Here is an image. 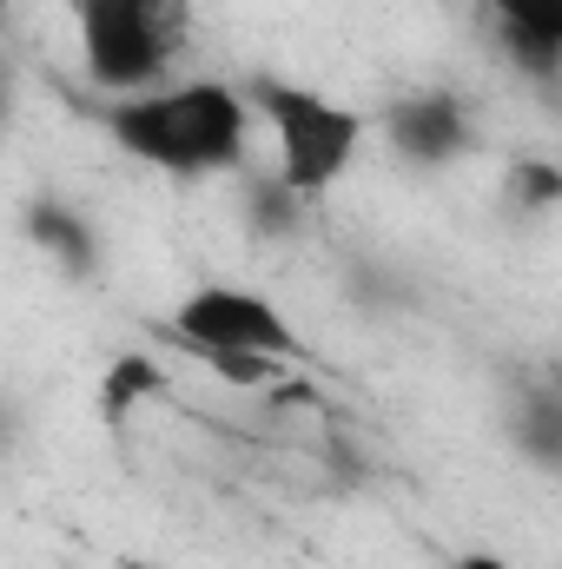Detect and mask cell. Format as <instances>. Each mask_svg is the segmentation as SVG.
<instances>
[{
    "mask_svg": "<svg viewBox=\"0 0 562 569\" xmlns=\"http://www.w3.org/2000/svg\"><path fill=\"white\" fill-rule=\"evenodd\" d=\"M13 100H20V73H13V60L0 53V133H7V120H13Z\"/></svg>",
    "mask_w": 562,
    "mask_h": 569,
    "instance_id": "obj_12",
    "label": "cell"
},
{
    "mask_svg": "<svg viewBox=\"0 0 562 569\" xmlns=\"http://www.w3.org/2000/svg\"><path fill=\"white\" fill-rule=\"evenodd\" d=\"M378 127H384V146L404 166H418V172H443V166L470 159V146H476V113H470V100L456 87H411V93H398Z\"/></svg>",
    "mask_w": 562,
    "mask_h": 569,
    "instance_id": "obj_5",
    "label": "cell"
},
{
    "mask_svg": "<svg viewBox=\"0 0 562 569\" xmlns=\"http://www.w3.org/2000/svg\"><path fill=\"white\" fill-rule=\"evenodd\" d=\"M159 338L199 365L212 358H272V365H298L304 358V338L298 325L279 311V298L252 291V284L232 279H205L192 284L165 318H159Z\"/></svg>",
    "mask_w": 562,
    "mask_h": 569,
    "instance_id": "obj_4",
    "label": "cell"
},
{
    "mask_svg": "<svg viewBox=\"0 0 562 569\" xmlns=\"http://www.w3.org/2000/svg\"><path fill=\"white\" fill-rule=\"evenodd\" d=\"M562 199V172L550 159H523V166H510V206H523V212H556Z\"/></svg>",
    "mask_w": 562,
    "mask_h": 569,
    "instance_id": "obj_11",
    "label": "cell"
},
{
    "mask_svg": "<svg viewBox=\"0 0 562 569\" xmlns=\"http://www.w3.org/2000/svg\"><path fill=\"white\" fill-rule=\"evenodd\" d=\"M239 93H245L252 120L279 146V166L272 172H279L291 192L324 199L358 166L364 133H371V120L358 107H344V100H331V93H318L304 80H284V73H252Z\"/></svg>",
    "mask_w": 562,
    "mask_h": 569,
    "instance_id": "obj_2",
    "label": "cell"
},
{
    "mask_svg": "<svg viewBox=\"0 0 562 569\" xmlns=\"http://www.w3.org/2000/svg\"><path fill=\"white\" fill-rule=\"evenodd\" d=\"M252 107L232 80H165L127 100L100 107V133L120 146L133 166L165 172L179 186L225 179L252 166Z\"/></svg>",
    "mask_w": 562,
    "mask_h": 569,
    "instance_id": "obj_1",
    "label": "cell"
},
{
    "mask_svg": "<svg viewBox=\"0 0 562 569\" xmlns=\"http://www.w3.org/2000/svg\"><path fill=\"white\" fill-rule=\"evenodd\" d=\"M60 7L73 13L80 67L107 100L165 87L192 33V0H60Z\"/></svg>",
    "mask_w": 562,
    "mask_h": 569,
    "instance_id": "obj_3",
    "label": "cell"
},
{
    "mask_svg": "<svg viewBox=\"0 0 562 569\" xmlns=\"http://www.w3.org/2000/svg\"><path fill=\"white\" fill-rule=\"evenodd\" d=\"M13 443V405H0V450Z\"/></svg>",
    "mask_w": 562,
    "mask_h": 569,
    "instance_id": "obj_14",
    "label": "cell"
},
{
    "mask_svg": "<svg viewBox=\"0 0 562 569\" xmlns=\"http://www.w3.org/2000/svg\"><path fill=\"white\" fill-rule=\"evenodd\" d=\"M483 33L503 60H516L536 87H550L562 67V0H470Z\"/></svg>",
    "mask_w": 562,
    "mask_h": 569,
    "instance_id": "obj_6",
    "label": "cell"
},
{
    "mask_svg": "<svg viewBox=\"0 0 562 569\" xmlns=\"http://www.w3.org/2000/svg\"><path fill=\"white\" fill-rule=\"evenodd\" d=\"M20 232L33 239V252H47L67 279H100V266H107V246H100V226L73 206V199H53V192H40V199H27V212H20Z\"/></svg>",
    "mask_w": 562,
    "mask_h": 569,
    "instance_id": "obj_7",
    "label": "cell"
},
{
    "mask_svg": "<svg viewBox=\"0 0 562 569\" xmlns=\"http://www.w3.org/2000/svg\"><path fill=\"white\" fill-rule=\"evenodd\" d=\"M304 212L311 199L291 192L279 172H259V166H239V219L259 246H279V239H298L304 232Z\"/></svg>",
    "mask_w": 562,
    "mask_h": 569,
    "instance_id": "obj_9",
    "label": "cell"
},
{
    "mask_svg": "<svg viewBox=\"0 0 562 569\" xmlns=\"http://www.w3.org/2000/svg\"><path fill=\"white\" fill-rule=\"evenodd\" d=\"M165 391H172V371L159 365V351H120V358L100 371L93 411H100V425L120 437V430L133 425V418H140L152 398H165Z\"/></svg>",
    "mask_w": 562,
    "mask_h": 569,
    "instance_id": "obj_8",
    "label": "cell"
},
{
    "mask_svg": "<svg viewBox=\"0 0 562 569\" xmlns=\"http://www.w3.org/2000/svg\"><path fill=\"white\" fill-rule=\"evenodd\" d=\"M516 443L530 450L536 470H562V405L550 398V391H536L530 411L516 418Z\"/></svg>",
    "mask_w": 562,
    "mask_h": 569,
    "instance_id": "obj_10",
    "label": "cell"
},
{
    "mask_svg": "<svg viewBox=\"0 0 562 569\" xmlns=\"http://www.w3.org/2000/svg\"><path fill=\"white\" fill-rule=\"evenodd\" d=\"M450 569H510V557H496V550H456Z\"/></svg>",
    "mask_w": 562,
    "mask_h": 569,
    "instance_id": "obj_13",
    "label": "cell"
}]
</instances>
